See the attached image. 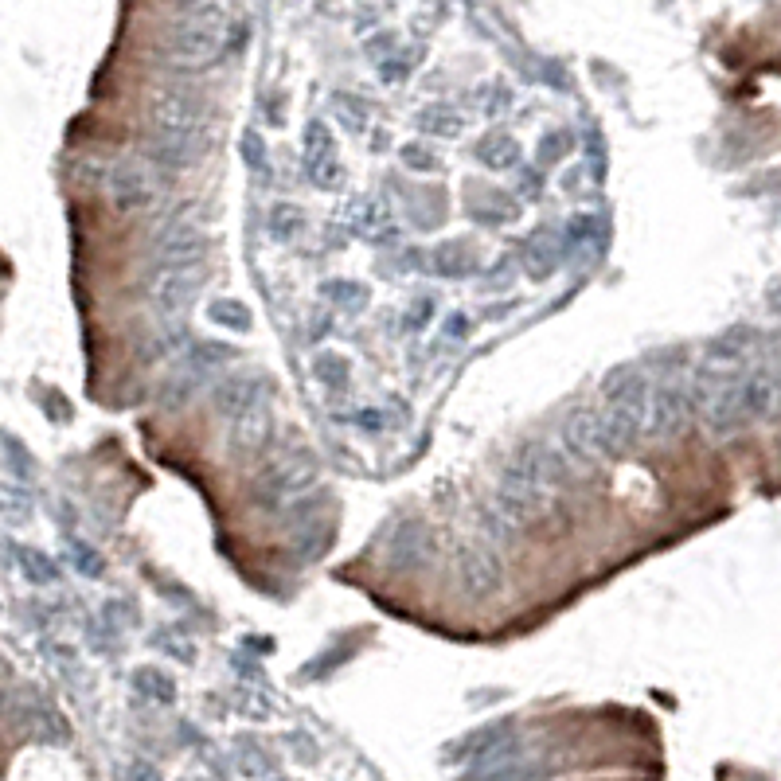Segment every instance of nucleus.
Masks as SVG:
<instances>
[{"label":"nucleus","mask_w":781,"mask_h":781,"mask_svg":"<svg viewBox=\"0 0 781 781\" xmlns=\"http://www.w3.org/2000/svg\"><path fill=\"white\" fill-rule=\"evenodd\" d=\"M641 379V371L633 368V364H621V368H614L610 375H606V383H602V395L606 399H617V395H625L633 383Z\"/></svg>","instance_id":"33"},{"label":"nucleus","mask_w":781,"mask_h":781,"mask_svg":"<svg viewBox=\"0 0 781 781\" xmlns=\"http://www.w3.org/2000/svg\"><path fill=\"white\" fill-rule=\"evenodd\" d=\"M329 153H336V141H332L329 125L309 122V129H305V161H317V157H329Z\"/></svg>","instance_id":"27"},{"label":"nucleus","mask_w":781,"mask_h":781,"mask_svg":"<svg viewBox=\"0 0 781 781\" xmlns=\"http://www.w3.org/2000/svg\"><path fill=\"white\" fill-rule=\"evenodd\" d=\"M457 575H461L465 590H469L473 598H489V594L500 590V582H504V563H500V555H496L493 547L473 543V547H461V555H457Z\"/></svg>","instance_id":"6"},{"label":"nucleus","mask_w":781,"mask_h":781,"mask_svg":"<svg viewBox=\"0 0 781 781\" xmlns=\"http://www.w3.org/2000/svg\"><path fill=\"white\" fill-rule=\"evenodd\" d=\"M524 266H528V274H532L535 282H543L555 266H559V254L551 247H543V243H528V254H524Z\"/></svg>","instance_id":"28"},{"label":"nucleus","mask_w":781,"mask_h":781,"mask_svg":"<svg viewBox=\"0 0 781 781\" xmlns=\"http://www.w3.org/2000/svg\"><path fill=\"white\" fill-rule=\"evenodd\" d=\"M313 481H317V461L309 453H286V457H278L274 465L262 469V485L278 496L305 493Z\"/></svg>","instance_id":"9"},{"label":"nucleus","mask_w":781,"mask_h":781,"mask_svg":"<svg viewBox=\"0 0 781 781\" xmlns=\"http://www.w3.org/2000/svg\"><path fill=\"white\" fill-rule=\"evenodd\" d=\"M153 344H157V348H153L149 356H153V360H168V356H176V352L188 344V329H184V325H165V332H161Z\"/></svg>","instance_id":"32"},{"label":"nucleus","mask_w":781,"mask_h":781,"mask_svg":"<svg viewBox=\"0 0 781 781\" xmlns=\"http://www.w3.org/2000/svg\"><path fill=\"white\" fill-rule=\"evenodd\" d=\"M387 555H391L395 567H422L430 559V532L418 520H407L399 532L391 535Z\"/></svg>","instance_id":"17"},{"label":"nucleus","mask_w":781,"mask_h":781,"mask_svg":"<svg viewBox=\"0 0 781 781\" xmlns=\"http://www.w3.org/2000/svg\"><path fill=\"white\" fill-rule=\"evenodd\" d=\"M512 274H516V266L512 262H500L493 270V286H512Z\"/></svg>","instance_id":"42"},{"label":"nucleus","mask_w":781,"mask_h":781,"mask_svg":"<svg viewBox=\"0 0 781 781\" xmlns=\"http://www.w3.org/2000/svg\"><path fill=\"white\" fill-rule=\"evenodd\" d=\"M313 512H317V496L305 493V496H297V500H293V504L286 508V520H293V524H297V520H305V516H313Z\"/></svg>","instance_id":"40"},{"label":"nucleus","mask_w":781,"mask_h":781,"mask_svg":"<svg viewBox=\"0 0 781 781\" xmlns=\"http://www.w3.org/2000/svg\"><path fill=\"white\" fill-rule=\"evenodd\" d=\"M270 235L278 239V243H293L297 235H301V227H305V215H301V207L293 204H278L270 211Z\"/></svg>","instance_id":"20"},{"label":"nucleus","mask_w":781,"mask_h":781,"mask_svg":"<svg viewBox=\"0 0 781 781\" xmlns=\"http://www.w3.org/2000/svg\"><path fill=\"white\" fill-rule=\"evenodd\" d=\"M332 114L348 125V129H356V133L368 125V110H364V106H360L352 94H348V98H344V94H336V98H332Z\"/></svg>","instance_id":"30"},{"label":"nucleus","mask_w":781,"mask_h":781,"mask_svg":"<svg viewBox=\"0 0 781 781\" xmlns=\"http://www.w3.org/2000/svg\"><path fill=\"white\" fill-rule=\"evenodd\" d=\"M403 161L411 168H422V172H434V168H438L430 145H407V149H403Z\"/></svg>","instance_id":"37"},{"label":"nucleus","mask_w":781,"mask_h":781,"mask_svg":"<svg viewBox=\"0 0 781 781\" xmlns=\"http://www.w3.org/2000/svg\"><path fill=\"white\" fill-rule=\"evenodd\" d=\"M125 778L129 781H161V774H157L145 758H133V762H129V770H125Z\"/></svg>","instance_id":"41"},{"label":"nucleus","mask_w":781,"mask_h":781,"mask_svg":"<svg viewBox=\"0 0 781 781\" xmlns=\"http://www.w3.org/2000/svg\"><path fill=\"white\" fill-rule=\"evenodd\" d=\"M20 559H24V571H28V578H36V582H51V578H55V567H43V563H47L43 555H32V551H24Z\"/></svg>","instance_id":"39"},{"label":"nucleus","mask_w":781,"mask_h":781,"mask_svg":"<svg viewBox=\"0 0 781 781\" xmlns=\"http://www.w3.org/2000/svg\"><path fill=\"white\" fill-rule=\"evenodd\" d=\"M493 512L508 528H524L543 512V493L532 485H500L493 500Z\"/></svg>","instance_id":"13"},{"label":"nucleus","mask_w":781,"mask_h":781,"mask_svg":"<svg viewBox=\"0 0 781 781\" xmlns=\"http://www.w3.org/2000/svg\"><path fill=\"white\" fill-rule=\"evenodd\" d=\"M133 684H137L145 696L172 699V680H168L165 672H157V668H137V672H133Z\"/></svg>","instance_id":"29"},{"label":"nucleus","mask_w":781,"mask_h":781,"mask_svg":"<svg viewBox=\"0 0 781 781\" xmlns=\"http://www.w3.org/2000/svg\"><path fill=\"white\" fill-rule=\"evenodd\" d=\"M270 434H274V422L266 407H254L243 418H235V434H231V453L247 457V453H262L270 446Z\"/></svg>","instance_id":"16"},{"label":"nucleus","mask_w":781,"mask_h":781,"mask_svg":"<svg viewBox=\"0 0 781 781\" xmlns=\"http://www.w3.org/2000/svg\"><path fill=\"white\" fill-rule=\"evenodd\" d=\"M258 395H262V375L243 371V375H223V383L215 387L211 399H215V414H223V418H243L247 411L262 407Z\"/></svg>","instance_id":"12"},{"label":"nucleus","mask_w":781,"mask_h":781,"mask_svg":"<svg viewBox=\"0 0 781 781\" xmlns=\"http://www.w3.org/2000/svg\"><path fill=\"white\" fill-rule=\"evenodd\" d=\"M227 360H235V348H227V344H219V340H200V344H192V352H188V364H196V368H204V371L223 368Z\"/></svg>","instance_id":"22"},{"label":"nucleus","mask_w":781,"mask_h":781,"mask_svg":"<svg viewBox=\"0 0 781 781\" xmlns=\"http://www.w3.org/2000/svg\"><path fill=\"white\" fill-rule=\"evenodd\" d=\"M161 184H165V172H157L145 157H122L118 165H110V176H106V192L118 211L149 207L161 196Z\"/></svg>","instance_id":"3"},{"label":"nucleus","mask_w":781,"mask_h":781,"mask_svg":"<svg viewBox=\"0 0 781 781\" xmlns=\"http://www.w3.org/2000/svg\"><path fill=\"white\" fill-rule=\"evenodd\" d=\"M223 51V24H204V20H184L172 28L165 43V67L172 71H204L219 59Z\"/></svg>","instance_id":"2"},{"label":"nucleus","mask_w":781,"mask_h":781,"mask_svg":"<svg viewBox=\"0 0 781 781\" xmlns=\"http://www.w3.org/2000/svg\"><path fill=\"white\" fill-rule=\"evenodd\" d=\"M309 176L317 180V188H336V184H340V176H344V165H340V157H336V153H329V157L309 161Z\"/></svg>","instance_id":"31"},{"label":"nucleus","mask_w":781,"mask_h":781,"mask_svg":"<svg viewBox=\"0 0 781 781\" xmlns=\"http://www.w3.org/2000/svg\"><path fill=\"white\" fill-rule=\"evenodd\" d=\"M430 309H434V301H430V297H422V301H418V305H414V321H411L414 329H418V325H426V321H430Z\"/></svg>","instance_id":"43"},{"label":"nucleus","mask_w":781,"mask_h":781,"mask_svg":"<svg viewBox=\"0 0 781 781\" xmlns=\"http://www.w3.org/2000/svg\"><path fill=\"white\" fill-rule=\"evenodd\" d=\"M563 446L575 453V461H598L606 457V442H602V414L590 407H578L567 426H563Z\"/></svg>","instance_id":"11"},{"label":"nucleus","mask_w":781,"mask_h":781,"mask_svg":"<svg viewBox=\"0 0 781 781\" xmlns=\"http://www.w3.org/2000/svg\"><path fill=\"white\" fill-rule=\"evenodd\" d=\"M688 418H692V403H688V391H684L676 379H668L664 387H657V395H649V414H645V422H649V430H653L657 438H676V434H684Z\"/></svg>","instance_id":"7"},{"label":"nucleus","mask_w":781,"mask_h":781,"mask_svg":"<svg viewBox=\"0 0 781 781\" xmlns=\"http://www.w3.org/2000/svg\"><path fill=\"white\" fill-rule=\"evenodd\" d=\"M774 395H778V379H774V368H754L742 371V387H739V407L742 418H766L774 411Z\"/></svg>","instance_id":"14"},{"label":"nucleus","mask_w":781,"mask_h":781,"mask_svg":"<svg viewBox=\"0 0 781 781\" xmlns=\"http://www.w3.org/2000/svg\"><path fill=\"white\" fill-rule=\"evenodd\" d=\"M325 293L336 297L340 305H348V309H364V305H368V289L364 286H336V282H332V286H325Z\"/></svg>","instance_id":"36"},{"label":"nucleus","mask_w":781,"mask_h":781,"mask_svg":"<svg viewBox=\"0 0 781 781\" xmlns=\"http://www.w3.org/2000/svg\"><path fill=\"white\" fill-rule=\"evenodd\" d=\"M434 266H438L446 278H465V274H473L477 258H473L465 247H442L434 254Z\"/></svg>","instance_id":"24"},{"label":"nucleus","mask_w":781,"mask_h":781,"mask_svg":"<svg viewBox=\"0 0 781 781\" xmlns=\"http://www.w3.org/2000/svg\"><path fill=\"white\" fill-rule=\"evenodd\" d=\"M211 321L223 325V329H235V332H247L250 329V313L243 301L235 297H223V301H211Z\"/></svg>","instance_id":"23"},{"label":"nucleus","mask_w":781,"mask_h":781,"mask_svg":"<svg viewBox=\"0 0 781 781\" xmlns=\"http://www.w3.org/2000/svg\"><path fill=\"white\" fill-rule=\"evenodd\" d=\"M567 145H571L567 129H563V133H551V137H543V145H539V157H543V161H559V157H567Z\"/></svg>","instance_id":"38"},{"label":"nucleus","mask_w":781,"mask_h":781,"mask_svg":"<svg viewBox=\"0 0 781 781\" xmlns=\"http://www.w3.org/2000/svg\"><path fill=\"white\" fill-rule=\"evenodd\" d=\"M508 735H512V727L508 723H489V727H477V731H469L465 739H457L450 746V762H457V758H481V754H489L493 746H500V742H508Z\"/></svg>","instance_id":"18"},{"label":"nucleus","mask_w":781,"mask_h":781,"mask_svg":"<svg viewBox=\"0 0 781 781\" xmlns=\"http://www.w3.org/2000/svg\"><path fill=\"white\" fill-rule=\"evenodd\" d=\"M477 520H481V532H485L489 543H508V539H512V528L496 516L493 508H481V512H477ZM489 543H485V547H489Z\"/></svg>","instance_id":"35"},{"label":"nucleus","mask_w":781,"mask_h":781,"mask_svg":"<svg viewBox=\"0 0 781 781\" xmlns=\"http://www.w3.org/2000/svg\"><path fill=\"white\" fill-rule=\"evenodd\" d=\"M414 122H418L422 133H434V137H438V133H442V137H453V133L461 129V118H457L453 110H446V106H426V110H418Z\"/></svg>","instance_id":"21"},{"label":"nucleus","mask_w":781,"mask_h":781,"mask_svg":"<svg viewBox=\"0 0 781 781\" xmlns=\"http://www.w3.org/2000/svg\"><path fill=\"white\" fill-rule=\"evenodd\" d=\"M645 414H649V383L645 375L625 391L610 399V411L602 414V442H606V457L633 450L641 430H645Z\"/></svg>","instance_id":"1"},{"label":"nucleus","mask_w":781,"mask_h":781,"mask_svg":"<svg viewBox=\"0 0 781 781\" xmlns=\"http://www.w3.org/2000/svg\"><path fill=\"white\" fill-rule=\"evenodd\" d=\"M204 254V231L196 223H172L165 231V239L157 243V262L161 270H184L196 266Z\"/></svg>","instance_id":"10"},{"label":"nucleus","mask_w":781,"mask_h":781,"mask_svg":"<svg viewBox=\"0 0 781 781\" xmlns=\"http://www.w3.org/2000/svg\"><path fill=\"white\" fill-rule=\"evenodd\" d=\"M313 371L321 375V383L336 387V383H344V375H348V364H344L340 356H332V352H321V356L313 360Z\"/></svg>","instance_id":"34"},{"label":"nucleus","mask_w":781,"mask_h":781,"mask_svg":"<svg viewBox=\"0 0 781 781\" xmlns=\"http://www.w3.org/2000/svg\"><path fill=\"white\" fill-rule=\"evenodd\" d=\"M477 153H481V161L489 168H504V165H512L516 161V145L512 141H504V133H489L481 145H477Z\"/></svg>","instance_id":"25"},{"label":"nucleus","mask_w":781,"mask_h":781,"mask_svg":"<svg viewBox=\"0 0 781 781\" xmlns=\"http://www.w3.org/2000/svg\"><path fill=\"white\" fill-rule=\"evenodd\" d=\"M243 770H247V774H270V762H266L262 754H254V758L247 754V758H243Z\"/></svg>","instance_id":"44"},{"label":"nucleus","mask_w":781,"mask_h":781,"mask_svg":"<svg viewBox=\"0 0 781 781\" xmlns=\"http://www.w3.org/2000/svg\"><path fill=\"white\" fill-rule=\"evenodd\" d=\"M739 387H742V371H727V375L719 379V387L711 391V399L699 407L707 430L719 434V438H727V434H735V430L746 426L742 407H739Z\"/></svg>","instance_id":"8"},{"label":"nucleus","mask_w":781,"mask_h":781,"mask_svg":"<svg viewBox=\"0 0 781 781\" xmlns=\"http://www.w3.org/2000/svg\"><path fill=\"white\" fill-rule=\"evenodd\" d=\"M0 516H8V520H28L32 516V500L24 489H16V485H0Z\"/></svg>","instance_id":"26"},{"label":"nucleus","mask_w":781,"mask_h":781,"mask_svg":"<svg viewBox=\"0 0 781 781\" xmlns=\"http://www.w3.org/2000/svg\"><path fill=\"white\" fill-rule=\"evenodd\" d=\"M145 161L157 172H180L196 161L192 137H176V133H149L145 141Z\"/></svg>","instance_id":"15"},{"label":"nucleus","mask_w":781,"mask_h":781,"mask_svg":"<svg viewBox=\"0 0 781 781\" xmlns=\"http://www.w3.org/2000/svg\"><path fill=\"white\" fill-rule=\"evenodd\" d=\"M204 286V274L196 270V266H184V270H161L157 278H153V305H157V317L165 321V325H180V313L196 301V293Z\"/></svg>","instance_id":"5"},{"label":"nucleus","mask_w":781,"mask_h":781,"mask_svg":"<svg viewBox=\"0 0 781 781\" xmlns=\"http://www.w3.org/2000/svg\"><path fill=\"white\" fill-rule=\"evenodd\" d=\"M754 340H758V329H750V325H735V329H727L711 348H707V360L711 364H731V360H742L746 352H754Z\"/></svg>","instance_id":"19"},{"label":"nucleus","mask_w":781,"mask_h":781,"mask_svg":"<svg viewBox=\"0 0 781 781\" xmlns=\"http://www.w3.org/2000/svg\"><path fill=\"white\" fill-rule=\"evenodd\" d=\"M149 122L153 133H176V137H192L200 122H204V102L192 90L180 86H161L149 98Z\"/></svg>","instance_id":"4"}]
</instances>
